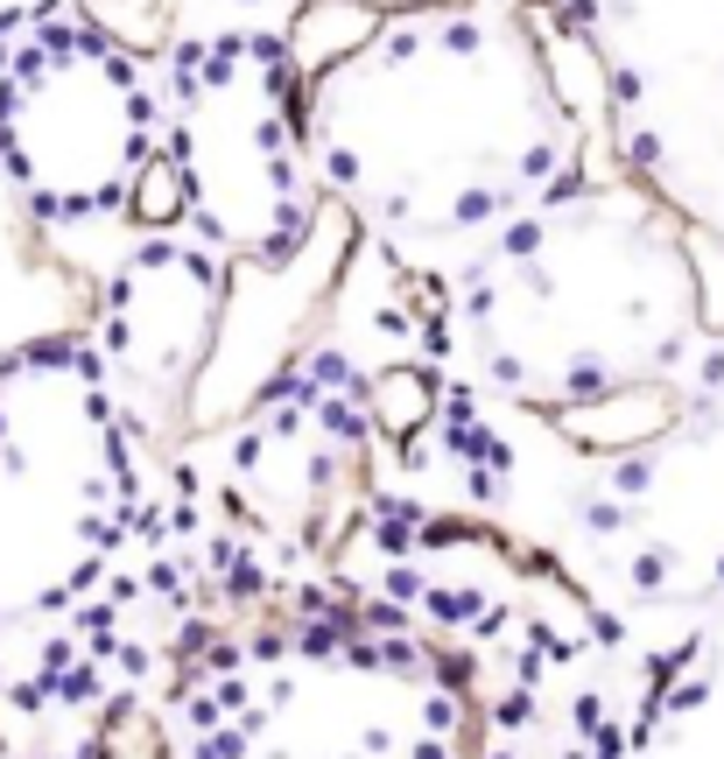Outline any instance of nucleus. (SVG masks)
<instances>
[{"label": "nucleus", "mask_w": 724, "mask_h": 759, "mask_svg": "<svg viewBox=\"0 0 724 759\" xmlns=\"http://www.w3.org/2000/svg\"><path fill=\"white\" fill-rule=\"evenodd\" d=\"M135 121H141L135 85L120 78L113 56L56 50L8 99V148L36 198L92 204V198H113L120 176L141 162Z\"/></svg>", "instance_id": "f257e3e1"}, {"label": "nucleus", "mask_w": 724, "mask_h": 759, "mask_svg": "<svg viewBox=\"0 0 724 759\" xmlns=\"http://www.w3.org/2000/svg\"><path fill=\"white\" fill-rule=\"evenodd\" d=\"M127 190H135V218H141V226H176V218H183V204H190V184H183V169H176L169 155L141 162Z\"/></svg>", "instance_id": "f03ea898"}, {"label": "nucleus", "mask_w": 724, "mask_h": 759, "mask_svg": "<svg viewBox=\"0 0 724 759\" xmlns=\"http://www.w3.org/2000/svg\"><path fill=\"white\" fill-rule=\"evenodd\" d=\"M373 401H380V422L394 429V437H408V429L430 415V380L422 374H408V366H394V374H380V387H373Z\"/></svg>", "instance_id": "7ed1b4c3"}]
</instances>
